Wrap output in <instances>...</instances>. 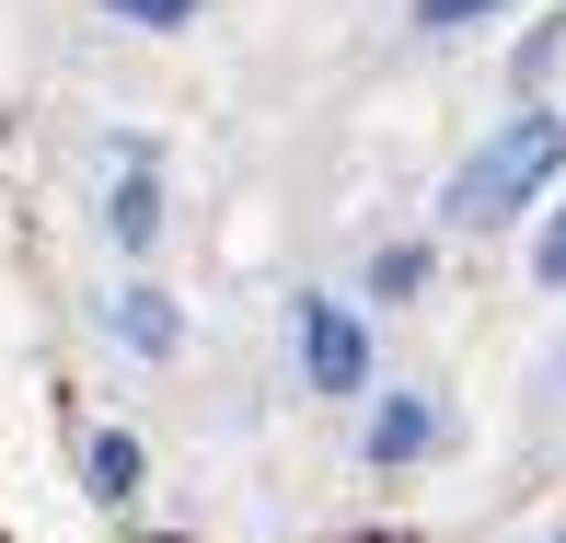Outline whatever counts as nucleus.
<instances>
[{"label": "nucleus", "mask_w": 566, "mask_h": 543, "mask_svg": "<svg viewBox=\"0 0 566 543\" xmlns=\"http://www.w3.org/2000/svg\"><path fill=\"white\" fill-rule=\"evenodd\" d=\"M555 163H566V116H509L497 139H485L474 163L451 174V220H474V231H485V220H509L521 197H544V186H555Z\"/></svg>", "instance_id": "1"}, {"label": "nucleus", "mask_w": 566, "mask_h": 543, "mask_svg": "<svg viewBox=\"0 0 566 543\" xmlns=\"http://www.w3.org/2000/svg\"><path fill=\"white\" fill-rule=\"evenodd\" d=\"M301 358H313V394H358L370 382V347H358V324L336 301H301Z\"/></svg>", "instance_id": "2"}, {"label": "nucleus", "mask_w": 566, "mask_h": 543, "mask_svg": "<svg viewBox=\"0 0 566 543\" xmlns=\"http://www.w3.org/2000/svg\"><path fill=\"white\" fill-rule=\"evenodd\" d=\"M428 439H440V417H428V405H381V417H370V462H417Z\"/></svg>", "instance_id": "3"}, {"label": "nucleus", "mask_w": 566, "mask_h": 543, "mask_svg": "<svg viewBox=\"0 0 566 543\" xmlns=\"http://www.w3.org/2000/svg\"><path fill=\"white\" fill-rule=\"evenodd\" d=\"M105 220H116V243L139 254L150 231H163V186H150V174H116V209H105Z\"/></svg>", "instance_id": "4"}, {"label": "nucleus", "mask_w": 566, "mask_h": 543, "mask_svg": "<svg viewBox=\"0 0 566 543\" xmlns=\"http://www.w3.org/2000/svg\"><path fill=\"white\" fill-rule=\"evenodd\" d=\"M116 335L163 358V347H174V313H163V290H127V301H116Z\"/></svg>", "instance_id": "5"}, {"label": "nucleus", "mask_w": 566, "mask_h": 543, "mask_svg": "<svg viewBox=\"0 0 566 543\" xmlns=\"http://www.w3.org/2000/svg\"><path fill=\"white\" fill-rule=\"evenodd\" d=\"M93 485H105V498H127V485H139V439H127V428L93 439Z\"/></svg>", "instance_id": "6"}, {"label": "nucleus", "mask_w": 566, "mask_h": 543, "mask_svg": "<svg viewBox=\"0 0 566 543\" xmlns=\"http://www.w3.org/2000/svg\"><path fill=\"white\" fill-rule=\"evenodd\" d=\"M485 12H509V0H417L428 35H462V23H485Z\"/></svg>", "instance_id": "7"}, {"label": "nucleus", "mask_w": 566, "mask_h": 543, "mask_svg": "<svg viewBox=\"0 0 566 543\" xmlns=\"http://www.w3.org/2000/svg\"><path fill=\"white\" fill-rule=\"evenodd\" d=\"M532 278H544V290H566V209L544 220V243H532Z\"/></svg>", "instance_id": "8"}, {"label": "nucleus", "mask_w": 566, "mask_h": 543, "mask_svg": "<svg viewBox=\"0 0 566 543\" xmlns=\"http://www.w3.org/2000/svg\"><path fill=\"white\" fill-rule=\"evenodd\" d=\"M127 23H174V12H197V0H116Z\"/></svg>", "instance_id": "9"}]
</instances>
